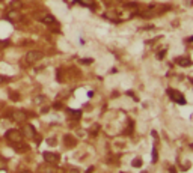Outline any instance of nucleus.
Segmentation results:
<instances>
[{
    "label": "nucleus",
    "mask_w": 193,
    "mask_h": 173,
    "mask_svg": "<svg viewBox=\"0 0 193 173\" xmlns=\"http://www.w3.org/2000/svg\"><path fill=\"white\" fill-rule=\"evenodd\" d=\"M167 95H169V98H171L174 103L181 104V106L186 104V98L183 96L181 92H178V90H175V89H167Z\"/></svg>",
    "instance_id": "1"
},
{
    "label": "nucleus",
    "mask_w": 193,
    "mask_h": 173,
    "mask_svg": "<svg viewBox=\"0 0 193 173\" xmlns=\"http://www.w3.org/2000/svg\"><path fill=\"white\" fill-rule=\"evenodd\" d=\"M9 141H12V143H21V139H23V133L21 131H18V130H9L8 133H6V136H5Z\"/></svg>",
    "instance_id": "2"
},
{
    "label": "nucleus",
    "mask_w": 193,
    "mask_h": 173,
    "mask_svg": "<svg viewBox=\"0 0 193 173\" xmlns=\"http://www.w3.org/2000/svg\"><path fill=\"white\" fill-rule=\"evenodd\" d=\"M44 57V54L41 53V51H36V50H32V51H29L27 54H26V60L29 62V63H36L38 60H41Z\"/></svg>",
    "instance_id": "3"
},
{
    "label": "nucleus",
    "mask_w": 193,
    "mask_h": 173,
    "mask_svg": "<svg viewBox=\"0 0 193 173\" xmlns=\"http://www.w3.org/2000/svg\"><path fill=\"white\" fill-rule=\"evenodd\" d=\"M21 133H23V137H27V139H35L36 137V131H35V128L30 125V123H26V125L21 128Z\"/></svg>",
    "instance_id": "4"
},
{
    "label": "nucleus",
    "mask_w": 193,
    "mask_h": 173,
    "mask_svg": "<svg viewBox=\"0 0 193 173\" xmlns=\"http://www.w3.org/2000/svg\"><path fill=\"white\" fill-rule=\"evenodd\" d=\"M42 155H44L45 163H48V164H57L59 160H60L59 154H53V152H44Z\"/></svg>",
    "instance_id": "5"
},
{
    "label": "nucleus",
    "mask_w": 193,
    "mask_h": 173,
    "mask_svg": "<svg viewBox=\"0 0 193 173\" xmlns=\"http://www.w3.org/2000/svg\"><path fill=\"white\" fill-rule=\"evenodd\" d=\"M11 117H12V120H15V122H24V120L27 119V113L23 111V110H15V111L11 113Z\"/></svg>",
    "instance_id": "6"
},
{
    "label": "nucleus",
    "mask_w": 193,
    "mask_h": 173,
    "mask_svg": "<svg viewBox=\"0 0 193 173\" xmlns=\"http://www.w3.org/2000/svg\"><path fill=\"white\" fill-rule=\"evenodd\" d=\"M42 23L47 24V26H55V24H57V20L50 14H45V15H42Z\"/></svg>",
    "instance_id": "7"
},
{
    "label": "nucleus",
    "mask_w": 193,
    "mask_h": 173,
    "mask_svg": "<svg viewBox=\"0 0 193 173\" xmlns=\"http://www.w3.org/2000/svg\"><path fill=\"white\" fill-rule=\"evenodd\" d=\"M20 12H18V9H11V11H8V14H6V20H9V21H18L20 20Z\"/></svg>",
    "instance_id": "8"
},
{
    "label": "nucleus",
    "mask_w": 193,
    "mask_h": 173,
    "mask_svg": "<svg viewBox=\"0 0 193 173\" xmlns=\"http://www.w3.org/2000/svg\"><path fill=\"white\" fill-rule=\"evenodd\" d=\"M103 17H104V18H107V20H110V21H118V20H119L118 12H115L113 9H110V11L104 12V15H103Z\"/></svg>",
    "instance_id": "9"
},
{
    "label": "nucleus",
    "mask_w": 193,
    "mask_h": 173,
    "mask_svg": "<svg viewBox=\"0 0 193 173\" xmlns=\"http://www.w3.org/2000/svg\"><path fill=\"white\" fill-rule=\"evenodd\" d=\"M180 66H183V68H186V66H190L192 65V62H190V59L189 57H186V56H181V57H177V60H175Z\"/></svg>",
    "instance_id": "10"
},
{
    "label": "nucleus",
    "mask_w": 193,
    "mask_h": 173,
    "mask_svg": "<svg viewBox=\"0 0 193 173\" xmlns=\"http://www.w3.org/2000/svg\"><path fill=\"white\" fill-rule=\"evenodd\" d=\"M77 2L82 6H86V8H92L94 6V0H77Z\"/></svg>",
    "instance_id": "11"
},
{
    "label": "nucleus",
    "mask_w": 193,
    "mask_h": 173,
    "mask_svg": "<svg viewBox=\"0 0 193 173\" xmlns=\"http://www.w3.org/2000/svg\"><path fill=\"white\" fill-rule=\"evenodd\" d=\"M11 8L12 9H20L21 8V0H12V2H11Z\"/></svg>",
    "instance_id": "12"
},
{
    "label": "nucleus",
    "mask_w": 193,
    "mask_h": 173,
    "mask_svg": "<svg viewBox=\"0 0 193 173\" xmlns=\"http://www.w3.org/2000/svg\"><path fill=\"white\" fill-rule=\"evenodd\" d=\"M131 164H133V167H140L142 166V158H134Z\"/></svg>",
    "instance_id": "13"
},
{
    "label": "nucleus",
    "mask_w": 193,
    "mask_h": 173,
    "mask_svg": "<svg viewBox=\"0 0 193 173\" xmlns=\"http://www.w3.org/2000/svg\"><path fill=\"white\" fill-rule=\"evenodd\" d=\"M152 161L155 163L157 161V147L154 146V149H152Z\"/></svg>",
    "instance_id": "14"
},
{
    "label": "nucleus",
    "mask_w": 193,
    "mask_h": 173,
    "mask_svg": "<svg viewBox=\"0 0 193 173\" xmlns=\"http://www.w3.org/2000/svg\"><path fill=\"white\" fill-rule=\"evenodd\" d=\"M47 143L50 144V146H55V144H56V139H48V140H47Z\"/></svg>",
    "instance_id": "15"
},
{
    "label": "nucleus",
    "mask_w": 193,
    "mask_h": 173,
    "mask_svg": "<svg viewBox=\"0 0 193 173\" xmlns=\"http://www.w3.org/2000/svg\"><path fill=\"white\" fill-rule=\"evenodd\" d=\"M41 173H53V169H41Z\"/></svg>",
    "instance_id": "16"
},
{
    "label": "nucleus",
    "mask_w": 193,
    "mask_h": 173,
    "mask_svg": "<svg viewBox=\"0 0 193 173\" xmlns=\"http://www.w3.org/2000/svg\"><path fill=\"white\" fill-rule=\"evenodd\" d=\"M82 62H83V63H86V65H88V63H92V62H94V59H89V57H85V59H83V60H82Z\"/></svg>",
    "instance_id": "17"
},
{
    "label": "nucleus",
    "mask_w": 193,
    "mask_h": 173,
    "mask_svg": "<svg viewBox=\"0 0 193 173\" xmlns=\"http://www.w3.org/2000/svg\"><path fill=\"white\" fill-rule=\"evenodd\" d=\"M164 54H166V50H163V51H160V53L157 54V59H161V57H164Z\"/></svg>",
    "instance_id": "18"
},
{
    "label": "nucleus",
    "mask_w": 193,
    "mask_h": 173,
    "mask_svg": "<svg viewBox=\"0 0 193 173\" xmlns=\"http://www.w3.org/2000/svg\"><path fill=\"white\" fill-rule=\"evenodd\" d=\"M11 100H12V101H17V100H18V96H17V93H14V92L11 93Z\"/></svg>",
    "instance_id": "19"
},
{
    "label": "nucleus",
    "mask_w": 193,
    "mask_h": 173,
    "mask_svg": "<svg viewBox=\"0 0 193 173\" xmlns=\"http://www.w3.org/2000/svg\"><path fill=\"white\" fill-rule=\"evenodd\" d=\"M3 81H5V78H3V77H2V76H0V84H2V83H3Z\"/></svg>",
    "instance_id": "20"
},
{
    "label": "nucleus",
    "mask_w": 193,
    "mask_h": 173,
    "mask_svg": "<svg viewBox=\"0 0 193 173\" xmlns=\"http://www.w3.org/2000/svg\"><path fill=\"white\" fill-rule=\"evenodd\" d=\"M20 173H32V172H29V170H23V172H20Z\"/></svg>",
    "instance_id": "21"
},
{
    "label": "nucleus",
    "mask_w": 193,
    "mask_h": 173,
    "mask_svg": "<svg viewBox=\"0 0 193 173\" xmlns=\"http://www.w3.org/2000/svg\"><path fill=\"white\" fill-rule=\"evenodd\" d=\"M190 41H193V36H192V38H190Z\"/></svg>",
    "instance_id": "22"
}]
</instances>
